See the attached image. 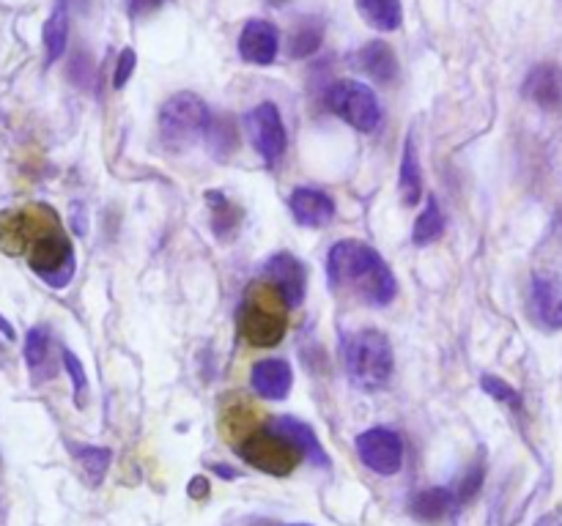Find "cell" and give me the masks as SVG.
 Here are the masks:
<instances>
[{"mask_svg":"<svg viewBox=\"0 0 562 526\" xmlns=\"http://www.w3.org/2000/svg\"><path fill=\"white\" fill-rule=\"evenodd\" d=\"M327 278L332 289L351 291L367 305L385 307L396 300V274L385 264L379 253L356 238L338 242L327 255Z\"/></svg>","mask_w":562,"mask_h":526,"instance_id":"6da1fadb","label":"cell"},{"mask_svg":"<svg viewBox=\"0 0 562 526\" xmlns=\"http://www.w3.org/2000/svg\"><path fill=\"white\" fill-rule=\"evenodd\" d=\"M343 365L354 387L367 389V393L385 387L396 367L387 335H382L379 329H360L349 335L343 343Z\"/></svg>","mask_w":562,"mask_h":526,"instance_id":"7a4b0ae2","label":"cell"},{"mask_svg":"<svg viewBox=\"0 0 562 526\" xmlns=\"http://www.w3.org/2000/svg\"><path fill=\"white\" fill-rule=\"evenodd\" d=\"M283 296L274 291L272 283L253 285L239 307V332L256 349H272L285 338Z\"/></svg>","mask_w":562,"mask_h":526,"instance_id":"3957f363","label":"cell"},{"mask_svg":"<svg viewBox=\"0 0 562 526\" xmlns=\"http://www.w3.org/2000/svg\"><path fill=\"white\" fill-rule=\"evenodd\" d=\"M212 116L201 96L182 91L173 94L160 110V138L165 149L184 151L190 149L201 135H207Z\"/></svg>","mask_w":562,"mask_h":526,"instance_id":"277c9868","label":"cell"},{"mask_svg":"<svg viewBox=\"0 0 562 526\" xmlns=\"http://www.w3.org/2000/svg\"><path fill=\"white\" fill-rule=\"evenodd\" d=\"M329 110L343 118L356 132H376L382 127V105L365 83L356 80H338L327 91Z\"/></svg>","mask_w":562,"mask_h":526,"instance_id":"5b68a950","label":"cell"},{"mask_svg":"<svg viewBox=\"0 0 562 526\" xmlns=\"http://www.w3.org/2000/svg\"><path fill=\"white\" fill-rule=\"evenodd\" d=\"M236 453L253 466V469H261L272 477H285L296 469V464L302 460V453L296 449V444H291L289 439H283L280 433L269 431V428H258L256 433H250L247 439H242L236 444Z\"/></svg>","mask_w":562,"mask_h":526,"instance_id":"8992f818","label":"cell"},{"mask_svg":"<svg viewBox=\"0 0 562 526\" xmlns=\"http://www.w3.org/2000/svg\"><path fill=\"white\" fill-rule=\"evenodd\" d=\"M31 269L45 280L52 289H63L74 274V247L69 242L67 233L61 225L52 231L42 233L34 244H31Z\"/></svg>","mask_w":562,"mask_h":526,"instance_id":"52a82bcc","label":"cell"},{"mask_svg":"<svg viewBox=\"0 0 562 526\" xmlns=\"http://www.w3.org/2000/svg\"><path fill=\"white\" fill-rule=\"evenodd\" d=\"M52 227H58V217L45 206L25 211H7V214H0V247L17 255Z\"/></svg>","mask_w":562,"mask_h":526,"instance_id":"ba28073f","label":"cell"},{"mask_svg":"<svg viewBox=\"0 0 562 526\" xmlns=\"http://www.w3.org/2000/svg\"><path fill=\"white\" fill-rule=\"evenodd\" d=\"M356 455L371 471L393 477L403 466V439L390 428H371L356 436Z\"/></svg>","mask_w":562,"mask_h":526,"instance_id":"9c48e42d","label":"cell"},{"mask_svg":"<svg viewBox=\"0 0 562 526\" xmlns=\"http://www.w3.org/2000/svg\"><path fill=\"white\" fill-rule=\"evenodd\" d=\"M247 135L253 140V149L258 151L267 165L283 160L285 154V127L280 110L272 102H261L247 113Z\"/></svg>","mask_w":562,"mask_h":526,"instance_id":"30bf717a","label":"cell"},{"mask_svg":"<svg viewBox=\"0 0 562 526\" xmlns=\"http://www.w3.org/2000/svg\"><path fill=\"white\" fill-rule=\"evenodd\" d=\"M267 280L274 285L283 302L289 307H300L302 300H305V289H307V274L302 260L294 258L291 253H278L267 260Z\"/></svg>","mask_w":562,"mask_h":526,"instance_id":"8fae6325","label":"cell"},{"mask_svg":"<svg viewBox=\"0 0 562 526\" xmlns=\"http://www.w3.org/2000/svg\"><path fill=\"white\" fill-rule=\"evenodd\" d=\"M522 94L527 96L532 105H538L546 113L562 110V69L554 63H538L532 72L527 74L522 85Z\"/></svg>","mask_w":562,"mask_h":526,"instance_id":"7c38bea8","label":"cell"},{"mask_svg":"<svg viewBox=\"0 0 562 526\" xmlns=\"http://www.w3.org/2000/svg\"><path fill=\"white\" fill-rule=\"evenodd\" d=\"M280 50V34L272 23L267 20H250L239 36V56L247 63L256 67H269L274 63Z\"/></svg>","mask_w":562,"mask_h":526,"instance_id":"4fadbf2b","label":"cell"},{"mask_svg":"<svg viewBox=\"0 0 562 526\" xmlns=\"http://www.w3.org/2000/svg\"><path fill=\"white\" fill-rule=\"evenodd\" d=\"M529 305L546 329H562V283L554 274H535L529 285Z\"/></svg>","mask_w":562,"mask_h":526,"instance_id":"5bb4252c","label":"cell"},{"mask_svg":"<svg viewBox=\"0 0 562 526\" xmlns=\"http://www.w3.org/2000/svg\"><path fill=\"white\" fill-rule=\"evenodd\" d=\"M289 209L294 220L305 227H324L335 217V200L321 189L296 187L289 198Z\"/></svg>","mask_w":562,"mask_h":526,"instance_id":"9a60e30c","label":"cell"},{"mask_svg":"<svg viewBox=\"0 0 562 526\" xmlns=\"http://www.w3.org/2000/svg\"><path fill=\"white\" fill-rule=\"evenodd\" d=\"M267 428L269 431L280 433L283 439H289L291 444H296L302 458L311 460L313 466H318V469H329V455L324 453L321 442H318V436L313 433L311 425H305V422L296 420V417H274Z\"/></svg>","mask_w":562,"mask_h":526,"instance_id":"2e32d148","label":"cell"},{"mask_svg":"<svg viewBox=\"0 0 562 526\" xmlns=\"http://www.w3.org/2000/svg\"><path fill=\"white\" fill-rule=\"evenodd\" d=\"M250 384L256 389V395L269 400H280L291 393V384H294V373H291V365L285 360H261L253 365Z\"/></svg>","mask_w":562,"mask_h":526,"instance_id":"e0dca14e","label":"cell"},{"mask_svg":"<svg viewBox=\"0 0 562 526\" xmlns=\"http://www.w3.org/2000/svg\"><path fill=\"white\" fill-rule=\"evenodd\" d=\"M360 67L365 69L373 83L387 85L398 78V58L385 42H367L360 50Z\"/></svg>","mask_w":562,"mask_h":526,"instance_id":"ac0fdd59","label":"cell"},{"mask_svg":"<svg viewBox=\"0 0 562 526\" xmlns=\"http://www.w3.org/2000/svg\"><path fill=\"white\" fill-rule=\"evenodd\" d=\"M456 507L458 499L456 493H453V488H425V491H420L418 496L412 499L409 513L418 521H423V524H436V521H442Z\"/></svg>","mask_w":562,"mask_h":526,"instance_id":"d6986e66","label":"cell"},{"mask_svg":"<svg viewBox=\"0 0 562 526\" xmlns=\"http://www.w3.org/2000/svg\"><path fill=\"white\" fill-rule=\"evenodd\" d=\"M324 20L321 17H302L296 20V25L291 28L289 42H285V50L291 58L302 61V58H311L321 50L324 45Z\"/></svg>","mask_w":562,"mask_h":526,"instance_id":"ffe728a7","label":"cell"},{"mask_svg":"<svg viewBox=\"0 0 562 526\" xmlns=\"http://www.w3.org/2000/svg\"><path fill=\"white\" fill-rule=\"evenodd\" d=\"M356 12L371 28L382 31V34L398 31L403 23L401 0H356Z\"/></svg>","mask_w":562,"mask_h":526,"instance_id":"44dd1931","label":"cell"},{"mask_svg":"<svg viewBox=\"0 0 562 526\" xmlns=\"http://www.w3.org/2000/svg\"><path fill=\"white\" fill-rule=\"evenodd\" d=\"M42 39H45V52H47V63H56L58 58H63L67 52V42H69V9L67 0H61L56 7V12L47 17L45 31H42Z\"/></svg>","mask_w":562,"mask_h":526,"instance_id":"7402d4cb","label":"cell"},{"mask_svg":"<svg viewBox=\"0 0 562 526\" xmlns=\"http://www.w3.org/2000/svg\"><path fill=\"white\" fill-rule=\"evenodd\" d=\"M398 189H401V198L407 206H414L420 198H423V176H420V160H418V149H414L412 138H407V143H403Z\"/></svg>","mask_w":562,"mask_h":526,"instance_id":"603a6c76","label":"cell"},{"mask_svg":"<svg viewBox=\"0 0 562 526\" xmlns=\"http://www.w3.org/2000/svg\"><path fill=\"white\" fill-rule=\"evenodd\" d=\"M223 428L225 433L239 444L242 439H247L250 433L258 431V414L253 411V406L247 404V400L234 398L231 404H225L223 409Z\"/></svg>","mask_w":562,"mask_h":526,"instance_id":"cb8c5ba5","label":"cell"},{"mask_svg":"<svg viewBox=\"0 0 562 526\" xmlns=\"http://www.w3.org/2000/svg\"><path fill=\"white\" fill-rule=\"evenodd\" d=\"M69 453L74 455V460H78L80 466H83L85 477L91 480V486H99L102 480H105L107 469H110V460H113V453L107 447H91V444H67Z\"/></svg>","mask_w":562,"mask_h":526,"instance_id":"d4e9b609","label":"cell"},{"mask_svg":"<svg viewBox=\"0 0 562 526\" xmlns=\"http://www.w3.org/2000/svg\"><path fill=\"white\" fill-rule=\"evenodd\" d=\"M209 209H212V227L220 238H231L242 222V211L225 198L223 192H207Z\"/></svg>","mask_w":562,"mask_h":526,"instance_id":"484cf974","label":"cell"},{"mask_svg":"<svg viewBox=\"0 0 562 526\" xmlns=\"http://www.w3.org/2000/svg\"><path fill=\"white\" fill-rule=\"evenodd\" d=\"M442 233H445V220H442V209H440V203H436V198H429L425 209L420 211L418 220H414L412 242L418 244V247H425V244L436 242V238H440Z\"/></svg>","mask_w":562,"mask_h":526,"instance_id":"4316f807","label":"cell"},{"mask_svg":"<svg viewBox=\"0 0 562 526\" xmlns=\"http://www.w3.org/2000/svg\"><path fill=\"white\" fill-rule=\"evenodd\" d=\"M50 360V329L47 327H34L25 338V362L34 373H39L42 367Z\"/></svg>","mask_w":562,"mask_h":526,"instance_id":"83f0119b","label":"cell"},{"mask_svg":"<svg viewBox=\"0 0 562 526\" xmlns=\"http://www.w3.org/2000/svg\"><path fill=\"white\" fill-rule=\"evenodd\" d=\"M207 135H209V145H212L214 156H229L231 151L236 149V143H239V135H236L234 121H231V118H218V121L209 124Z\"/></svg>","mask_w":562,"mask_h":526,"instance_id":"f1b7e54d","label":"cell"},{"mask_svg":"<svg viewBox=\"0 0 562 526\" xmlns=\"http://www.w3.org/2000/svg\"><path fill=\"white\" fill-rule=\"evenodd\" d=\"M480 387H483V393L491 395L496 404H505V406H511L513 411H522V395H518L511 384L502 382V378L483 376L480 378Z\"/></svg>","mask_w":562,"mask_h":526,"instance_id":"f546056e","label":"cell"},{"mask_svg":"<svg viewBox=\"0 0 562 526\" xmlns=\"http://www.w3.org/2000/svg\"><path fill=\"white\" fill-rule=\"evenodd\" d=\"M63 367H67L69 378H72V387H74V400H78V406L83 409L85 406V395H89V378H85V367L83 362L74 356V351L63 349Z\"/></svg>","mask_w":562,"mask_h":526,"instance_id":"4dcf8cb0","label":"cell"},{"mask_svg":"<svg viewBox=\"0 0 562 526\" xmlns=\"http://www.w3.org/2000/svg\"><path fill=\"white\" fill-rule=\"evenodd\" d=\"M480 482H483V464H475L472 469L467 471V475L458 480V486L453 488V493H456L458 504L469 502V499H475V493L480 491Z\"/></svg>","mask_w":562,"mask_h":526,"instance_id":"1f68e13d","label":"cell"},{"mask_svg":"<svg viewBox=\"0 0 562 526\" xmlns=\"http://www.w3.org/2000/svg\"><path fill=\"white\" fill-rule=\"evenodd\" d=\"M134 67H138V56H134V50H124L121 56H118L116 78H113V89H124V85L129 83V78L134 74Z\"/></svg>","mask_w":562,"mask_h":526,"instance_id":"d6a6232c","label":"cell"},{"mask_svg":"<svg viewBox=\"0 0 562 526\" xmlns=\"http://www.w3.org/2000/svg\"><path fill=\"white\" fill-rule=\"evenodd\" d=\"M167 3V0H127V14L129 17H145V14L156 12V9Z\"/></svg>","mask_w":562,"mask_h":526,"instance_id":"836d02e7","label":"cell"},{"mask_svg":"<svg viewBox=\"0 0 562 526\" xmlns=\"http://www.w3.org/2000/svg\"><path fill=\"white\" fill-rule=\"evenodd\" d=\"M187 493L192 499H207L209 496V480L207 477H192L190 486H187Z\"/></svg>","mask_w":562,"mask_h":526,"instance_id":"e575fe53","label":"cell"},{"mask_svg":"<svg viewBox=\"0 0 562 526\" xmlns=\"http://www.w3.org/2000/svg\"><path fill=\"white\" fill-rule=\"evenodd\" d=\"M535 526H562V507L551 510V513L540 515L538 521H535Z\"/></svg>","mask_w":562,"mask_h":526,"instance_id":"d590c367","label":"cell"},{"mask_svg":"<svg viewBox=\"0 0 562 526\" xmlns=\"http://www.w3.org/2000/svg\"><path fill=\"white\" fill-rule=\"evenodd\" d=\"M0 332L7 335V338H9V340H12V338H14V329H12V324H9V322H7V318H3V316H0Z\"/></svg>","mask_w":562,"mask_h":526,"instance_id":"8d00e7d4","label":"cell"},{"mask_svg":"<svg viewBox=\"0 0 562 526\" xmlns=\"http://www.w3.org/2000/svg\"><path fill=\"white\" fill-rule=\"evenodd\" d=\"M214 471H220L223 477H234V471H231L229 466H214Z\"/></svg>","mask_w":562,"mask_h":526,"instance_id":"74e56055","label":"cell"},{"mask_svg":"<svg viewBox=\"0 0 562 526\" xmlns=\"http://www.w3.org/2000/svg\"><path fill=\"white\" fill-rule=\"evenodd\" d=\"M267 3H272V7H283V3H289V0H267Z\"/></svg>","mask_w":562,"mask_h":526,"instance_id":"f35d334b","label":"cell"},{"mask_svg":"<svg viewBox=\"0 0 562 526\" xmlns=\"http://www.w3.org/2000/svg\"><path fill=\"white\" fill-rule=\"evenodd\" d=\"M291 526H311V524H291Z\"/></svg>","mask_w":562,"mask_h":526,"instance_id":"ab89813d","label":"cell"}]
</instances>
